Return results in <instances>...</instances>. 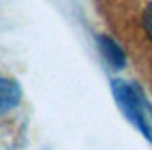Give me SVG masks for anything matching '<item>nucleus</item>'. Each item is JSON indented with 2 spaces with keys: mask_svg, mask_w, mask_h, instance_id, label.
<instances>
[{
  "mask_svg": "<svg viewBox=\"0 0 152 150\" xmlns=\"http://www.w3.org/2000/svg\"><path fill=\"white\" fill-rule=\"evenodd\" d=\"M112 91H114V97H116L118 106L127 114V119L135 127H140L146 138H152V125H150L152 116L148 114V108H146V102L142 97L140 89L135 85L125 83V80H114Z\"/></svg>",
  "mask_w": 152,
  "mask_h": 150,
  "instance_id": "1",
  "label": "nucleus"
},
{
  "mask_svg": "<svg viewBox=\"0 0 152 150\" xmlns=\"http://www.w3.org/2000/svg\"><path fill=\"white\" fill-rule=\"evenodd\" d=\"M97 45H99V51L104 55V59L112 68H125V61H127L125 53L112 38H108V36H97Z\"/></svg>",
  "mask_w": 152,
  "mask_h": 150,
  "instance_id": "2",
  "label": "nucleus"
},
{
  "mask_svg": "<svg viewBox=\"0 0 152 150\" xmlns=\"http://www.w3.org/2000/svg\"><path fill=\"white\" fill-rule=\"evenodd\" d=\"M21 97V89L19 85L11 78H2L0 76V110H9L15 108Z\"/></svg>",
  "mask_w": 152,
  "mask_h": 150,
  "instance_id": "3",
  "label": "nucleus"
},
{
  "mask_svg": "<svg viewBox=\"0 0 152 150\" xmlns=\"http://www.w3.org/2000/svg\"><path fill=\"white\" fill-rule=\"evenodd\" d=\"M142 26H144V30H146V34H148V38L152 40V2L144 9V15H142Z\"/></svg>",
  "mask_w": 152,
  "mask_h": 150,
  "instance_id": "4",
  "label": "nucleus"
}]
</instances>
